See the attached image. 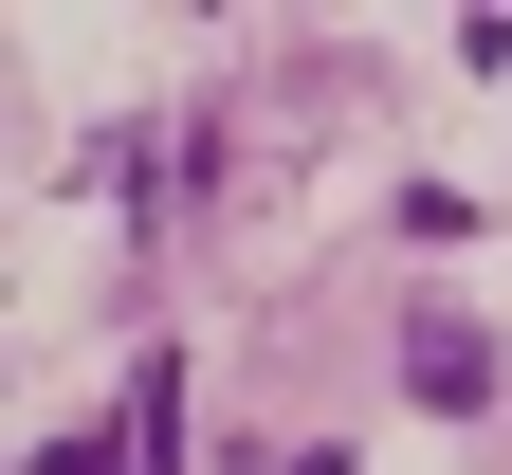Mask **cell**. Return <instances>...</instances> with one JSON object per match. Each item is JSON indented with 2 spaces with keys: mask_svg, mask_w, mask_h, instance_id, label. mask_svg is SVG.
Instances as JSON below:
<instances>
[{
  "mask_svg": "<svg viewBox=\"0 0 512 475\" xmlns=\"http://www.w3.org/2000/svg\"><path fill=\"white\" fill-rule=\"evenodd\" d=\"M403 384L439 402V421H476V402H494V348H476L458 311H421V329H403Z\"/></svg>",
  "mask_w": 512,
  "mask_h": 475,
  "instance_id": "6da1fadb",
  "label": "cell"
}]
</instances>
